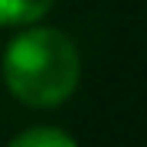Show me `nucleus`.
I'll return each instance as SVG.
<instances>
[{"label": "nucleus", "instance_id": "f257e3e1", "mask_svg": "<svg viewBox=\"0 0 147 147\" xmlns=\"http://www.w3.org/2000/svg\"><path fill=\"white\" fill-rule=\"evenodd\" d=\"M82 79L75 42L56 26H33L3 49V82L16 101L30 108H56L72 98Z\"/></svg>", "mask_w": 147, "mask_h": 147}, {"label": "nucleus", "instance_id": "7ed1b4c3", "mask_svg": "<svg viewBox=\"0 0 147 147\" xmlns=\"http://www.w3.org/2000/svg\"><path fill=\"white\" fill-rule=\"evenodd\" d=\"M7 147H79L69 131L62 127H53V124H36V127H26L16 137H10Z\"/></svg>", "mask_w": 147, "mask_h": 147}, {"label": "nucleus", "instance_id": "f03ea898", "mask_svg": "<svg viewBox=\"0 0 147 147\" xmlns=\"http://www.w3.org/2000/svg\"><path fill=\"white\" fill-rule=\"evenodd\" d=\"M56 0H0V26H30L42 20Z\"/></svg>", "mask_w": 147, "mask_h": 147}]
</instances>
